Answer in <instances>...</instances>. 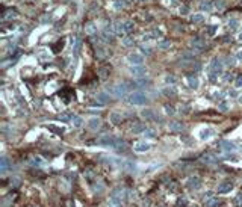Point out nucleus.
<instances>
[{"label":"nucleus","mask_w":242,"mask_h":207,"mask_svg":"<svg viewBox=\"0 0 242 207\" xmlns=\"http://www.w3.org/2000/svg\"><path fill=\"white\" fill-rule=\"evenodd\" d=\"M127 101H129L130 104L141 106V104L147 103V97H145V94H142V92H132V94L127 97Z\"/></svg>","instance_id":"obj_1"},{"label":"nucleus","mask_w":242,"mask_h":207,"mask_svg":"<svg viewBox=\"0 0 242 207\" xmlns=\"http://www.w3.org/2000/svg\"><path fill=\"white\" fill-rule=\"evenodd\" d=\"M127 91H129L127 85H121V83L113 85V86H111V88H107V92H109L111 95H113V97H124Z\"/></svg>","instance_id":"obj_2"},{"label":"nucleus","mask_w":242,"mask_h":207,"mask_svg":"<svg viewBox=\"0 0 242 207\" xmlns=\"http://www.w3.org/2000/svg\"><path fill=\"white\" fill-rule=\"evenodd\" d=\"M234 188V184L233 182H230V180H224V182H221L218 184V188H217V192L218 193H223V195H226V193H230Z\"/></svg>","instance_id":"obj_3"},{"label":"nucleus","mask_w":242,"mask_h":207,"mask_svg":"<svg viewBox=\"0 0 242 207\" xmlns=\"http://www.w3.org/2000/svg\"><path fill=\"white\" fill-rule=\"evenodd\" d=\"M120 142V139L115 138V136H111V135H106V136H102L98 139V144L100 145H104V147H113L115 148V145Z\"/></svg>","instance_id":"obj_4"},{"label":"nucleus","mask_w":242,"mask_h":207,"mask_svg":"<svg viewBox=\"0 0 242 207\" xmlns=\"http://www.w3.org/2000/svg\"><path fill=\"white\" fill-rule=\"evenodd\" d=\"M186 186L191 191H197V189H200V186H201V180L198 177H189V178H188V182H186Z\"/></svg>","instance_id":"obj_5"},{"label":"nucleus","mask_w":242,"mask_h":207,"mask_svg":"<svg viewBox=\"0 0 242 207\" xmlns=\"http://www.w3.org/2000/svg\"><path fill=\"white\" fill-rule=\"evenodd\" d=\"M151 148V145L148 142H145V141H141V142H136L135 147H133V150H135L136 153H144V151H148Z\"/></svg>","instance_id":"obj_6"},{"label":"nucleus","mask_w":242,"mask_h":207,"mask_svg":"<svg viewBox=\"0 0 242 207\" xmlns=\"http://www.w3.org/2000/svg\"><path fill=\"white\" fill-rule=\"evenodd\" d=\"M210 71L217 73V74H221V73H223V62H221L219 59H213L212 64H210Z\"/></svg>","instance_id":"obj_7"},{"label":"nucleus","mask_w":242,"mask_h":207,"mask_svg":"<svg viewBox=\"0 0 242 207\" xmlns=\"http://www.w3.org/2000/svg\"><path fill=\"white\" fill-rule=\"evenodd\" d=\"M219 148L224 150V151H234L236 150V145L230 141H221L219 142Z\"/></svg>","instance_id":"obj_8"},{"label":"nucleus","mask_w":242,"mask_h":207,"mask_svg":"<svg viewBox=\"0 0 242 207\" xmlns=\"http://www.w3.org/2000/svg\"><path fill=\"white\" fill-rule=\"evenodd\" d=\"M130 73H132V76H135V77H142L145 74V70L139 65H133L130 68Z\"/></svg>","instance_id":"obj_9"},{"label":"nucleus","mask_w":242,"mask_h":207,"mask_svg":"<svg viewBox=\"0 0 242 207\" xmlns=\"http://www.w3.org/2000/svg\"><path fill=\"white\" fill-rule=\"evenodd\" d=\"M212 136H213V130L212 129H201L200 135H198V138L201 139V141H206V139H209Z\"/></svg>","instance_id":"obj_10"},{"label":"nucleus","mask_w":242,"mask_h":207,"mask_svg":"<svg viewBox=\"0 0 242 207\" xmlns=\"http://www.w3.org/2000/svg\"><path fill=\"white\" fill-rule=\"evenodd\" d=\"M142 61H144V58L141 56V55H129V62L130 64H133V65H141L142 64Z\"/></svg>","instance_id":"obj_11"},{"label":"nucleus","mask_w":242,"mask_h":207,"mask_svg":"<svg viewBox=\"0 0 242 207\" xmlns=\"http://www.w3.org/2000/svg\"><path fill=\"white\" fill-rule=\"evenodd\" d=\"M170 130L174 132V133H180L182 130H183V124H182L180 121H173L170 124Z\"/></svg>","instance_id":"obj_12"},{"label":"nucleus","mask_w":242,"mask_h":207,"mask_svg":"<svg viewBox=\"0 0 242 207\" xmlns=\"http://www.w3.org/2000/svg\"><path fill=\"white\" fill-rule=\"evenodd\" d=\"M109 100H111V97L106 94V92H100V94L97 95V103L98 104H107L109 103Z\"/></svg>","instance_id":"obj_13"},{"label":"nucleus","mask_w":242,"mask_h":207,"mask_svg":"<svg viewBox=\"0 0 242 207\" xmlns=\"http://www.w3.org/2000/svg\"><path fill=\"white\" fill-rule=\"evenodd\" d=\"M219 199L218 198H209V199H204V206L206 207H219Z\"/></svg>","instance_id":"obj_14"},{"label":"nucleus","mask_w":242,"mask_h":207,"mask_svg":"<svg viewBox=\"0 0 242 207\" xmlns=\"http://www.w3.org/2000/svg\"><path fill=\"white\" fill-rule=\"evenodd\" d=\"M142 117L147 119V121H153V119H156V115H154V112L151 109H144L142 110Z\"/></svg>","instance_id":"obj_15"},{"label":"nucleus","mask_w":242,"mask_h":207,"mask_svg":"<svg viewBox=\"0 0 242 207\" xmlns=\"http://www.w3.org/2000/svg\"><path fill=\"white\" fill-rule=\"evenodd\" d=\"M147 129H145V125L142 124V123H138V124H135L132 127V133H135V135H139V133H144Z\"/></svg>","instance_id":"obj_16"},{"label":"nucleus","mask_w":242,"mask_h":207,"mask_svg":"<svg viewBox=\"0 0 242 207\" xmlns=\"http://www.w3.org/2000/svg\"><path fill=\"white\" fill-rule=\"evenodd\" d=\"M188 85H189V88L197 89L198 88V79L195 76H188Z\"/></svg>","instance_id":"obj_17"},{"label":"nucleus","mask_w":242,"mask_h":207,"mask_svg":"<svg viewBox=\"0 0 242 207\" xmlns=\"http://www.w3.org/2000/svg\"><path fill=\"white\" fill-rule=\"evenodd\" d=\"M103 41H106V42H112L113 41V35H112V32L109 29H104V32H103Z\"/></svg>","instance_id":"obj_18"},{"label":"nucleus","mask_w":242,"mask_h":207,"mask_svg":"<svg viewBox=\"0 0 242 207\" xmlns=\"http://www.w3.org/2000/svg\"><path fill=\"white\" fill-rule=\"evenodd\" d=\"M111 121H112L113 124H121V123H123V117H121L120 113H115V112H113V113H111Z\"/></svg>","instance_id":"obj_19"},{"label":"nucleus","mask_w":242,"mask_h":207,"mask_svg":"<svg viewBox=\"0 0 242 207\" xmlns=\"http://www.w3.org/2000/svg\"><path fill=\"white\" fill-rule=\"evenodd\" d=\"M200 9L201 11H210L212 9V3L209 2V0H204V2L200 3Z\"/></svg>","instance_id":"obj_20"},{"label":"nucleus","mask_w":242,"mask_h":207,"mask_svg":"<svg viewBox=\"0 0 242 207\" xmlns=\"http://www.w3.org/2000/svg\"><path fill=\"white\" fill-rule=\"evenodd\" d=\"M228 108H230V104H228V101H226V100H223V101L218 104V109H219L221 112H227Z\"/></svg>","instance_id":"obj_21"},{"label":"nucleus","mask_w":242,"mask_h":207,"mask_svg":"<svg viewBox=\"0 0 242 207\" xmlns=\"http://www.w3.org/2000/svg\"><path fill=\"white\" fill-rule=\"evenodd\" d=\"M109 207H121V199L111 197V199H109Z\"/></svg>","instance_id":"obj_22"},{"label":"nucleus","mask_w":242,"mask_h":207,"mask_svg":"<svg viewBox=\"0 0 242 207\" xmlns=\"http://www.w3.org/2000/svg\"><path fill=\"white\" fill-rule=\"evenodd\" d=\"M89 127H91L92 130L98 129V127H100V119H98V118H92L91 121H89Z\"/></svg>","instance_id":"obj_23"},{"label":"nucleus","mask_w":242,"mask_h":207,"mask_svg":"<svg viewBox=\"0 0 242 207\" xmlns=\"http://www.w3.org/2000/svg\"><path fill=\"white\" fill-rule=\"evenodd\" d=\"M191 21H192V23H203V21H204V17L200 15V14H195V15L191 17Z\"/></svg>","instance_id":"obj_24"},{"label":"nucleus","mask_w":242,"mask_h":207,"mask_svg":"<svg viewBox=\"0 0 242 207\" xmlns=\"http://www.w3.org/2000/svg\"><path fill=\"white\" fill-rule=\"evenodd\" d=\"M111 71V66H107V65H104V66H102V68H100V73H102V79H106L107 77V73Z\"/></svg>","instance_id":"obj_25"},{"label":"nucleus","mask_w":242,"mask_h":207,"mask_svg":"<svg viewBox=\"0 0 242 207\" xmlns=\"http://www.w3.org/2000/svg\"><path fill=\"white\" fill-rule=\"evenodd\" d=\"M82 121H83V119L80 118V117H76V115H74V118L71 119V123H73L74 127H80V125H82Z\"/></svg>","instance_id":"obj_26"},{"label":"nucleus","mask_w":242,"mask_h":207,"mask_svg":"<svg viewBox=\"0 0 242 207\" xmlns=\"http://www.w3.org/2000/svg\"><path fill=\"white\" fill-rule=\"evenodd\" d=\"M233 203H234V206H239V207H242V192H239L238 195L234 197Z\"/></svg>","instance_id":"obj_27"},{"label":"nucleus","mask_w":242,"mask_h":207,"mask_svg":"<svg viewBox=\"0 0 242 207\" xmlns=\"http://www.w3.org/2000/svg\"><path fill=\"white\" fill-rule=\"evenodd\" d=\"M164 94H165V95H176V89H174L173 86L170 88V85H168V88L164 89Z\"/></svg>","instance_id":"obj_28"},{"label":"nucleus","mask_w":242,"mask_h":207,"mask_svg":"<svg viewBox=\"0 0 242 207\" xmlns=\"http://www.w3.org/2000/svg\"><path fill=\"white\" fill-rule=\"evenodd\" d=\"M123 44H124V45H133V38H132V36H124Z\"/></svg>","instance_id":"obj_29"},{"label":"nucleus","mask_w":242,"mask_h":207,"mask_svg":"<svg viewBox=\"0 0 242 207\" xmlns=\"http://www.w3.org/2000/svg\"><path fill=\"white\" fill-rule=\"evenodd\" d=\"M8 159H6V157H2V172H5L6 169H8Z\"/></svg>","instance_id":"obj_30"},{"label":"nucleus","mask_w":242,"mask_h":207,"mask_svg":"<svg viewBox=\"0 0 242 207\" xmlns=\"http://www.w3.org/2000/svg\"><path fill=\"white\" fill-rule=\"evenodd\" d=\"M144 135H145L147 138H150V139L156 138V133H154V130H145V132H144Z\"/></svg>","instance_id":"obj_31"},{"label":"nucleus","mask_w":242,"mask_h":207,"mask_svg":"<svg viewBox=\"0 0 242 207\" xmlns=\"http://www.w3.org/2000/svg\"><path fill=\"white\" fill-rule=\"evenodd\" d=\"M213 156H210V154H206L204 157H203V160L204 162H207V163H213V162H217V159H212Z\"/></svg>","instance_id":"obj_32"},{"label":"nucleus","mask_w":242,"mask_h":207,"mask_svg":"<svg viewBox=\"0 0 242 207\" xmlns=\"http://www.w3.org/2000/svg\"><path fill=\"white\" fill-rule=\"evenodd\" d=\"M165 82H166L168 85H173V83H176V77H174V76H166Z\"/></svg>","instance_id":"obj_33"},{"label":"nucleus","mask_w":242,"mask_h":207,"mask_svg":"<svg viewBox=\"0 0 242 207\" xmlns=\"http://www.w3.org/2000/svg\"><path fill=\"white\" fill-rule=\"evenodd\" d=\"M228 26H230V27H232V29L234 30V29L238 27V21H236V20H234V18H232L230 21H228Z\"/></svg>","instance_id":"obj_34"},{"label":"nucleus","mask_w":242,"mask_h":207,"mask_svg":"<svg viewBox=\"0 0 242 207\" xmlns=\"http://www.w3.org/2000/svg\"><path fill=\"white\" fill-rule=\"evenodd\" d=\"M234 86H236V88H241L242 86V76L236 77V80H234Z\"/></svg>","instance_id":"obj_35"},{"label":"nucleus","mask_w":242,"mask_h":207,"mask_svg":"<svg viewBox=\"0 0 242 207\" xmlns=\"http://www.w3.org/2000/svg\"><path fill=\"white\" fill-rule=\"evenodd\" d=\"M165 112L168 113V115H174V112H176V110H174L173 106H165Z\"/></svg>","instance_id":"obj_36"},{"label":"nucleus","mask_w":242,"mask_h":207,"mask_svg":"<svg viewBox=\"0 0 242 207\" xmlns=\"http://www.w3.org/2000/svg\"><path fill=\"white\" fill-rule=\"evenodd\" d=\"M124 27H126V33H127V32H130V30L133 29V23H130V21L124 23Z\"/></svg>","instance_id":"obj_37"},{"label":"nucleus","mask_w":242,"mask_h":207,"mask_svg":"<svg viewBox=\"0 0 242 207\" xmlns=\"http://www.w3.org/2000/svg\"><path fill=\"white\" fill-rule=\"evenodd\" d=\"M171 42L170 41H162V42H159V47L160 49H166V47H170Z\"/></svg>","instance_id":"obj_38"},{"label":"nucleus","mask_w":242,"mask_h":207,"mask_svg":"<svg viewBox=\"0 0 242 207\" xmlns=\"http://www.w3.org/2000/svg\"><path fill=\"white\" fill-rule=\"evenodd\" d=\"M141 50H142V53H145V55H151L150 47H145V45H142V47H141Z\"/></svg>","instance_id":"obj_39"},{"label":"nucleus","mask_w":242,"mask_h":207,"mask_svg":"<svg viewBox=\"0 0 242 207\" xmlns=\"http://www.w3.org/2000/svg\"><path fill=\"white\" fill-rule=\"evenodd\" d=\"M49 129L55 130V132H58V133H64V129H59V127H56V125H49Z\"/></svg>","instance_id":"obj_40"},{"label":"nucleus","mask_w":242,"mask_h":207,"mask_svg":"<svg viewBox=\"0 0 242 207\" xmlns=\"http://www.w3.org/2000/svg\"><path fill=\"white\" fill-rule=\"evenodd\" d=\"M206 32H207V35H213V33H215V27H213V26H209V27L206 29Z\"/></svg>","instance_id":"obj_41"},{"label":"nucleus","mask_w":242,"mask_h":207,"mask_svg":"<svg viewBox=\"0 0 242 207\" xmlns=\"http://www.w3.org/2000/svg\"><path fill=\"white\" fill-rule=\"evenodd\" d=\"M86 33H89V35H92V33H94V26L92 24H89L88 27H86Z\"/></svg>","instance_id":"obj_42"},{"label":"nucleus","mask_w":242,"mask_h":207,"mask_svg":"<svg viewBox=\"0 0 242 207\" xmlns=\"http://www.w3.org/2000/svg\"><path fill=\"white\" fill-rule=\"evenodd\" d=\"M226 64H227V65H232V64H233V58H227Z\"/></svg>","instance_id":"obj_43"},{"label":"nucleus","mask_w":242,"mask_h":207,"mask_svg":"<svg viewBox=\"0 0 242 207\" xmlns=\"http://www.w3.org/2000/svg\"><path fill=\"white\" fill-rule=\"evenodd\" d=\"M224 79L228 82V80H232V79H233V76H232V74H226V76H224Z\"/></svg>","instance_id":"obj_44"},{"label":"nucleus","mask_w":242,"mask_h":207,"mask_svg":"<svg viewBox=\"0 0 242 207\" xmlns=\"http://www.w3.org/2000/svg\"><path fill=\"white\" fill-rule=\"evenodd\" d=\"M236 59H238V61H242V51H239L238 55H236Z\"/></svg>","instance_id":"obj_45"},{"label":"nucleus","mask_w":242,"mask_h":207,"mask_svg":"<svg viewBox=\"0 0 242 207\" xmlns=\"http://www.w3.org/2000/svg\"><path fill=\"white\" fill-rule=\"evenodd\" d=\"M239 103L242 104V95H239Z\"/></svg>","instance_id":"obj_46"},{"label":"nucleus","mask_w":242,"mask_h":207,"mask_svg":"<svg viewBox=\"0 0 242 207\" xmlns=\"http://www.w3.org/2000/svg\"><path fill=\"white\" fill-rule=\"evenodd\" d=\"M239 41L242 42V33H241V36H239Z\"/></svg>","instance_id":"obj_47"},{"label":"nucleus","mask_w":242,"mask_h":207,"mask_svg":"<svg viewBox=\"0 0 242 207\" xmlns=\"http://www.w3.org/2000/svg\"><path fill=\"white\" fill-rule=\"evenodd\" d=\"M139 2H142V0H139Z\"/></svg>","instance_id":"obj_48"}]
</instances>
